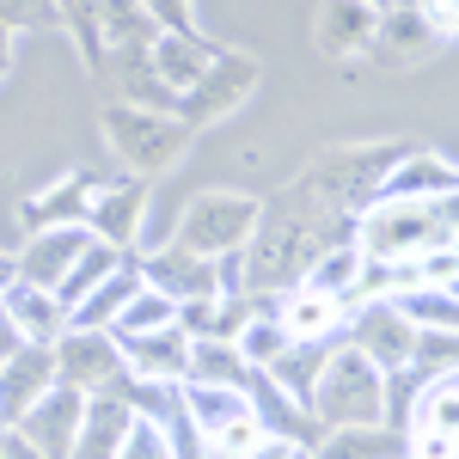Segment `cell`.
<instances>
[{
    "instance_id": "83f0119b",
    "label": "cell",
    "mask_w": 459,
    "mask_h": 459,
    "mask_svg": "<svg viewBox=\"0 0 459 459\" xmlns=\"http://www.w3.org/2000/svg\"><path fill=\"white\" fill-rule=\"evenodd\" d=\"M337 350V343H288L270 368H264V380L276 392H288L300 411H307V398H313V380H318V368H325V355Z\"/></svg>"
},
{
    "instance_id": "44dd1931",
    "label": "cell",
    "mask_w": 459,
    "mask_h": 459,
    "mask_svg": "<svg viewBox=\"0 0 459 459\" xmlns=\"http://www.w3.org/2000/svg\"><path fill=\"white\" fill-rule=\"evenodd\" d=\"M0 307H6V318H13L19 343H56V337L68 331V313H62V300H56L49 288L13 282L6 294H0Z\"/></svg>"
},
{
    "instance_id": "2e32d148",
    "label": "cell",
    "mask_w": 459,
    "mask_h": 459,
    "mask_svg": "<svg viewBox=\"0 0 459 459\" xmlns=\"http://www.w3.org/2000/svg\"><path fill=\"white\" fill-rule=\"evenodd\" d=\"M435 43H441V31L429 25L417 6H386L380 13V25H374V56L386 62V68H423L429 56H435Z\"/></svg>"
},
{
    "instance_id": "d6986e66",
    "label": "cell",
    "mask_w": 459,
    "mask_h": 459,
    "mask_svg": "<svg viewBox=\"0 0 459 459\" xmlns=\"http://www.w3.org/2000/svg\"><path fill=\"white\" fill-rule=\"evenodd\" d=\"M214 49L203 43V37H153L147 43V68H153V80L172 92V99H184L203 74H209Z\"/></svg>"
},
{
    "instance_id": "277c9868",
    "label": "cell",
    "mask_w": 459,
    "mask_h": 459,
    "mask_svg": "<svg viewBox=\"0 0 459 459\" xmlns=\"http://www.w3.org/2000/svg\"><path fill=\"white\" fill-rule=\"evenodd\" d=\"M398 153H404V147H337V153H325L313 166L307 190H313L325 209L361 214L380 196V184H386V172L398 166Z\"/></svg>"
},
{
    "instance_id": "d590c367",
    "label": "cell",
    "mask_w": 459,
    "mask_h": 459,
    "mask_svg": "<svg viewBox=\"0 0 459 459\" xmlns=\"http://www.w3.org/2000/svg\"><path fill=\"white\" fill-rule=\"evenodd\" d=\"M117 459H184V454H178V441L160 423L135 417V423H129V435H123V447H117Z\"/></svg>"
},
{
    "instance_id": "4dcf8cb0",
    "label": "cell",
    "mask_w": 459,
    "mask_h": 459,
    "mask_svg": "<svg viewBox=\"0 0 459 459\" xmlns=\"http://www.w3.org/2000/svg\"><path fill=\"white\" fill-rule=\"evenodd\" d=\"M392 307L411 318L417 331H454L459 325V307H454V288H404V294H392Z\"/></svg>"
},
{
    "instance_id": "9a60e30c",
    "label": "cell",
    "mask_w": 459,
    "mask_h": 459,
    "mask_svg": "<svg viewBox=\"0 0 459 459\" xmlns=\"http://www.w3.org/2000/svg\"><path fill=\"white\" fill-rule=\"evenodd\" d=\"M135 423V404H129V380L110 392H92L86 411H80V435H74V454L68 459H117L123 435Z\"/></svg>"
},
{
    "instance_id": "e575fe53",
    "label": "cell",
    "mask_w": 459,
    "mask_h": 459,
    "mask_svg": "<svg viewBox=\"0 0 459 459\" xmlns=\"http://www.w3.org/2000/svg\"><path fill=\"white\" fill-rule=\"evenodd\" d=\"M411 374H417V380L454 374V331H417V343H411Z\"/></svg>"
},
{
    "instance_id": "8992f818",
    "label": "cell",
    "mask_w": 459,
    "mask_h": 459,
    "mask_svg": "<svg viewBox=\"0 0 459 459\" xmlns=\"http://www.w3.org/2000/svg\"><path fill=\"white\" fill-rule=\"evenodd\" d=\"M459 454V380H423L404 404V459H454Z\"/></svg>"
},
{
    "instance_id": "836d02e7",
    "label": "cell",
    "mask_w": 459,
    "mask_h": 459,
    "mask_svg": "<svg viewBox=\"0 0 459 459\" xmlns=\"http://www.w3.org/2000/svg\"><path fill=\"white\" fill-rule=\"evenodd\" d=\"M233 350L246 355L251 374H264V368H270V361L288 350V337H282V325H276V318H257V313H251V318H246V331L233 337Z\"/></svg>"
},
{
    "instance_id": "4fadbf2b",
    "label": "cell",
    "mask_w": 459,
    "mask_h": 459,
    "mask_svg": "<svg viewBox=\"0 0 459 459\" xmlns=\"http://www.w3.org/2000/svg\"><path fill=\"white\" fill-rule=\"evenodd\" d=\"M80 411H86V392H74V386L56 380V386L43 392L13 429H19L43 459H68L74 454V435H80Z\"/></svg>"
},
{
    "instance_id": "3957f363",
    "label": "cell",
    "mask_w": 459,
    "mask_h": 459,
    "mask_svg": "<svg viewBox=\"0 0 459 459\" xmlns=\"http://www.w3.org/2000/svg\"><path fill=\"white\" fill-rule=\"evenodd\" d=\"M105 142L110 153L129 166L135 178H153V172H172L190 147V129L178 123L172 110H135V105H110L105 110Z\"/></svg>"
},
{
    "instance_id": "ac0fdd59",
    "label": "cell",
    "mask_w": 459,
    "mask_h": 459,
    "mask_svg": "<svg viewBox=\"0 0 459 459\" xmlns=\"http://www.w3.org/2000/svg\"><path fill=\"white\" fill-rule=\"evenodd\" d=\"M374 25H380L374 6H361V0H325V6H318V25H313V43L325 56L350 62V56H368Z\"/></svg>"
},
{
    "instance_id": "5b68a950",
    "label": "cell",
    "mask_w": 459,
    "mask_h": 459,
    "mask_svg": "<svg viewBox=\"0 0 459 459\" xmlns=\"http://www.w3.org/2000/svg\"><path fill=\"white\" fill-rule=\"evenodd\" d=\"M257 196H239V190H209V196H196L184 221H178V239L172 246L196 251V257H233V251H246L251 227H257Z\"/></svg>"
},
{
    "instance_id": "ab89813d",
    "label": "cell",
    "mask_w": 459,
    "mask_h": 459,
    "mask_svg": "<svg viewBox=\"0 0 459 459\" xmlns=\"http://www.w3.org/2000/svg\"><path fill=\"white\" fill-rule=\"evenodd\" d=\"M417 13H423L429 25H435V31L447 37V31H454V19H459V0H423V6H417Z\"/></svg>"
},
{
    "instance_id": "30bf717a",
    "label": "cell",
    "mask_w": 459,
    "mask_h": 459,
    "mask_svg": "<svg viewBox=\"0 0 459 459\" xmlns=\"http://www.w3.org/2000/svg\"><path fill=\"white\" fill-rule=\"evenodd\" d=\"M142 282L160 288L172 307H190V300H214V294H221V270H214V257H196V251H184V246L166 239L160 251L142 257Z\"/></svg>"
},
{
    "instance_id": "7a4b0ae2",
    "label": "cell",
    "mask_w": 459,
    "mask_h": 459,
    "mask_svg": "<svg viewBox=\"0 0 459 459\" xmlns=\"http://www.w3.org/2000/svg\"><path fill=\"white\" fill-rule=\"evenodd\" d=\"M307 417H313L318 435H331V429H374V423H386V374H380L368 355H355L350 343H337V350L325 355L318 380H313Z\"/></svg>"
},
{
    "instance_id": "6da1fadb",
    "label": "cell",
    "mask_w": 459,
    "mask_h": 459,
    "mask_svg": "<svg viewBox=\"0 0 459 459\" xmlns=\"http://www.w3.org/2000/svg\"><path fill=\"white\" fill-rule=\"evenodd\" d=\"M435 246H454V196H374L355 221V251L380 264H411Z\"/></svg>"
},
{
    "instance_id": "cb8c5ba5",
    "label": "cell",
    "mask_w": 459,
    "mask_h": 459,
    "mask_svg": "<svg viewBox=\"0 0 459 459\" xmlns=\"http://www.w3.org/2000/svg\"><path fill=\"white\" fill-rule=\"evenodd\" d=\"M380 196H411V203L454 196V166H447L441 153H398V166L386 172Z\"/></svg>"
},
{
    "instance_id": "f1b7e54d",
    "label": "cell",
    "mask_w": 459,
    "mask_h": 459,
    "mask_svg": "<svg viewBox=\"0 0 459 459\" xmlns=\"http://www.w3.org/2000/svg\"><path fill=\"white\" fill-rule=\"evenodd\" d=\"M313 459H404V435H398L392 423L331 429V435H318V454Z\"/></svg>"
},
{
    "instance_id": "484cf974",
    "label": "cell",
    "mask_w": 459,
    "mask_h": 459,
    "mask_svg": "<svg viewBox=\"0 0 459 459\" xmlns=\"http://www.w3.org/2000/svg\"><path fill=\"white\" fill-rule=\"evenodd\" d=\"M355 282H361V251H355V239L325 246L307 264V276H300V288H313V294L337 300V307H355Z\"/></svg>"
},
{
    "instance_id": "f35d334b",
    "label": "cell",
    "mask_w": 459,
    "mask_h": 459,
    "mask_svg": "<svg viewBox=\"0 0 459 459\" xmlns=\"http://www.w3.org/2000/svg\"><path fill=\"white\" fill-rule=\"evenodd\" d=\"M147 25L160 37H196V19H190V0H142Z\"/></svg>"
},
{
    "instance_id": "60d3db41",
    "label": "cell",
    "mask_w": 459,
    "mask_h": 459,
    "mask_svg": "<svg viewBox=\"0 0 459 459\" xmlns=\"http://www.w3.org/2000/svg\"><path fill=\"white\" fill-rule=\"evenodd\" d=\"M0 459H43V454H37L19 429H0Z\"/></svg>"
},
{
    "instance_id": "d4e9b609",
    "label": "cell",
    "mask_w": 459,
    "mask_h": 459,
    "mask_svg": "<svg viewBox=\"0 0 459 459\" xmlns=\"http://www.w3.org/2000/svg\"><path fill=\"white\" fill-rule=\"evenodd\" d=\"M184 380L190 386H233V392H251V374L246 355L233 350V343H221V337H196L190 343V361H184Z\"/></svg>"
},
{
    "instance_id": "b9f144b4",
    "label": "cell",
    "mask_w": 459,
    "mask_h": 459,
    "mask_svg": "<svg viewBox=\"0 0 459 459\" xmlns=\"http://www.w3.org/2000/svg\"><path fill=\"white\" fill-rule=\"evenodd\" d=\"M19 350V331H13V318H6V307H0V361Z\"/></svg>"
},
{
    "instance_id": "7402d4cb",
    "label": "cell",
    "mask_w": 459,
    "mask_h": 459,
    "mask_svg": "<svg viewBox=\"0 0 459 459\" xmlns=\"http://www.w3.org/2000/svg\"><path fill=\"white\" fill-rule=\"evenodd\" d=\"M135 288H142V264L129 257V264H117L105 282H99V288H92V294H86V300L68 313V331H110V325H117V313L129 307V294H135Z\"/></svg>"
},
{
    "instance_id": "8d00e7d4",
    "label": "cell",
    "mask_w": 459,
    "mask_h": 459,
    "mask_svg": "<svg viewBox=\"0 0 459 459\" xmlns=\"http://www.w3.org/2000/svg\"><path fill=\"white\" fill-rule=\"evenodd\" d=\"M56 19H68L86 56H105V31H99V0H56Z\"/></svg>"
},
{
    "instance_id": "d6a6232c",
    "label": "cell",
    "mask_w": 459,
    "mask_h": 459,
    "mask_svg": "<svg viewBox=\"0 0 459 459\" xmlns=\"http://www.w3.org/2000/svg\"><path fill=\"white\" fill-rule=\"evenodd\" d=\"M99 31H105V43H129V49H147L160 37L147 25L142 0H99Z\"/></svg>"
},
{
    "instance_id": "ffe728a7",
    "label": "cell",
    "mask_w": 459,
    "mask_h": 459,
    "mask_svg": "<svg viewBox=\"0 0 459 459\" xmlns=\"http://www.w3.org/2000/svg\"><path fill=\"white\" fill-rule=\"evenodd\" d=\"M343 313H350V307L325 300V294H313V288H294L282 307H276V325H282L288 343H337Z\"/></svg>"
},
{
    "instance_id": "ee69618b",
    "label": "cell",
    "mask_w": 459,
    "mask_h": 459,
    "mask_svg": "<svg viewBox=\"0 0 459 459\" xmlns=\"http://www.w3.org/2000/svg\"><path fill=\"white\" fill-rule=\"evenodd\" d=\"M361 6H374V13H386V6H392V0H361Z\"/></svg>"
},
{
    "instance_id": "e0dca14e",
    "label": "cell",
    "mask_w": 459,
    "mask_h": 459,
    "mask_svg": "<svg viewBox=\"0 0 459 459\" xmlns=\"http://www.w3.org/2000/svg\"><path fill=\"white\" fill-rule=\"evenodd\" d=\"M184 361H190V337L178 325L123 343V368H129L135 386H184Z\"/></svg>"
},
{
    "instance_id": "f546056e",
    "label": "cell",
    "mask_w": 459,
    "mask_h": 459,
    "mask_svg": "<svg viewBox=\"0 0 459 459\" xmlns=\"http://www.w3.org/2000/svg\"><path fill=\"white\" fill-rule=\"evenodd\" d=\"M166 325H178V307L160 294V288H135L129 294V307L117 313V325H110V337L117 343H129V337H147V331H166Z\"/></svg>"
},
{
    "instance_id": "1f68e13d",
    "label": "cell",
    "mask_w": 459,
    "mask_h": 459,
    "mask_svg": "<svg viewBox=\"0 0 459 459\" xmlns=\"http://www.w3.org/2000/svg\"><path fill=\"white\" fill-rule=\"evenodd\" d=\"M117 264H123V251H110V246H99V239H92V246L80 251V264L62 276V288H56L62 313H74V307H80V300H86V294H92V288H99L110 270H117Z\"/></svg>"
},
{
    "instance_id": "9c48e42d",
    "label": "cell",
    "mask_w": 459,
    "mask_h": 459,
    "mask_svg": "<svg viewBox=\"0 0 459 459\" xmlns=\"http://www.w3.org/2000/svg\"><path fill=\"white\" fill-rule=\"evenodd\" d=\"M355 355H368L380 374H398L411 368V343H417V325L398 313L392 300H361L350 313V337H343Z\"/></svg>"
},
{
    "instance_id": "7c38bea8",
    "label": "cell",
    "mask_w": 459,
    "mask_h": 459,
    "mask_svg": "<svg viewBox=\"0 0 459 459\" xmlns=\"http://www.w3.org/2000/svg\"><path fill=\"white\" fill-rule=\"evenodd\" d=\"M86 246H92L86 227H43V233H25V246L13 251V270H19L25 288H49V294H56Z\"/></svg>"
},
{
    "instance_id": "52a82bcc",
    "label": "cell",
    "mask_w": 459,
    "mask_h": 459,
    "mask_svg": "<svg viewBox=\"0 0 459 459\" xmlns=\"http://www.w3.org/2000/svg\"><path fill=\"white\" fill-rule=\"evenodd\" d=\"M49 355H56V380L74 392H110L129 380V368H123V343L110 337V331H62L56 343H49Z\"/></svg>"
},
{
    "instance_id": "7bdbcfd3",
    "label": "cell",
    "mask_w": 459,
    "mask_h": 459,
    "mask_svg": "<svg viewBox=\"0 0 459 459\" xmlns=\"http://www.w3.org/2000/svg\"><path fill=\"white\" fill-rule=\"evenodd\" d=\"M19 282V270H13V257H6V251H0V294H6V288Z\"/></svg>"
},
{
    "instance_id": "5bb4252c",
    "label": "cell",
    "mask_w": 459,
    "mask_h": 459,
    "mask_svg": "<svg viewBox=\"0 0 459 459\" xmlns=\"http://www.w3.org/2000/svg\"><path fill=\"white\" fill-rule=\"evenodd\" d=\"M49 386H56V355H49V343H19V350L0 361V429H13Z\"/></svg>"
},
{
    "instance_id": "4316f807",
    "label": "cell",
    "mask_w": 459,
    "mask_h": 459,
    "mask_svg": "<svg viewBox=\"0 0 459 459\" xmlns=\"http://www.w3.org/2000/svg\"><path fill=\"white\" fill-rule=\"evenodd\" d=\"M178 404H184V423L196 429L203 441H209V435H221L233 417H246V411H251L246 392H233V386H190V380L178 386Z\"/></svg>"
},
{
    "instance_id": "74e56055",
    "label": "cell",
    "mask_w": 459,
    "mask_h": 459,
    "mask_svg": "<svg viewBox=\"0 0 459 459\" xmlns=\"http://www.w3.org/2000/svg\"><path fill=\"white\" fill-rule=\"evenodd\" d=\"M56 0H0V31H49Z\"/></svg>"
},
{
    "instance_id": "f6af8a7d",
    "label": "cell",
    "mask_w": 459,
    "mask_h": 459,
    "mask_svg": "<svg viewBox=\"0 0 459 459\" xmlns=\"http://www.w3.org/2000/svg\"><path fill=\"white\" fill-rule=\"evenodd\" d=\"M0 74H6V31H0Z\"/></svg>"
},
{
    "instance_id": "603a6c76",
    "label": "cell",
    "mask_w": 459,
    "mask_h": 459,
    "mask_svg": "<svg viewBox=\"0 0 459 459\" xmlns=\"http://www.w3.org/2000/svg\"><path fill=\"white\" fill-rule=\"evenodd\" d=\"M86 203H92V184L86 178H56L49 190H37L25 203V233H43V227H86Z\"/></svg>"
},
{
    "instance_id": "ba28073f",
    "label": "cell",
    "mask_w": 459,
    "mask_h": 459,
    "mask_svg": "<svg viewBox=\"0 0 459 459\" xmlns=\"http://www.w3.org/2000/svg\"><path fill=\"white\" fill-rule=\"evenodd\" d=\"M251 86H257V62H251V56H214L209 74L178 99V123H184V129L221 123L227 110H239L251 99Z\"/></svg>"
},
{
    "instance_id": "8fae6325",
    "label": "cell",
    "mask_w": 459,
    "mask_h": 459,
    "mask_svg": "<svg viewBox=\"0 0 459 459\" xmlns=\"http://www.w3.org/2000/svg\"><path fill=\"white\" fill-rule=\"evenodd\" d=\"M142 214H147V184L142 178H117V184H99L92 203H86V233L110 251H129L142 239Z\"/></svg>"
}]
</instances>
